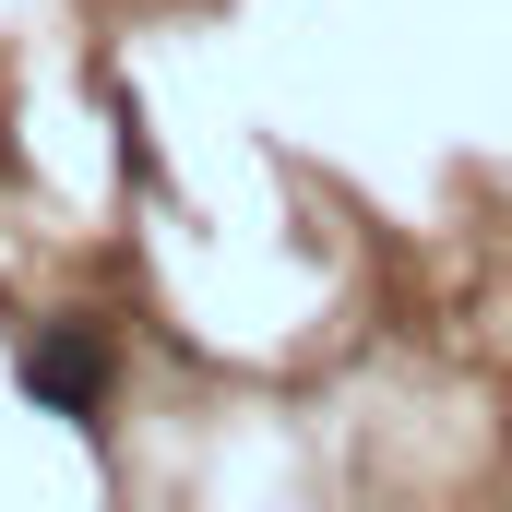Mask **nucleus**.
Masks as SVG:
<instances>
[{
	"mask_svg": "<svg viewBox=\"0 0 512 512\" xmlns=\"http://www.w3.org/2000/svg\"><path fill=\"white\" fill-rule=\"evenodd\" d=\"M24 393H36L48 417H96V405H108V334H96V322H48V334L24 346Z\"/></svg>",
	"mask_w": 512,
	"mask_h": 512,
	"instance_id": "obj_1",
	"label": "nucleus"
}]
</instances>
